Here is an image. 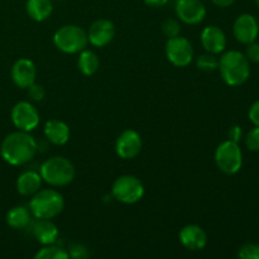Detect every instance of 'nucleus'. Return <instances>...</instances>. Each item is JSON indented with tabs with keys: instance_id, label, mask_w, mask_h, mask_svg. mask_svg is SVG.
<instances>
[{
	"instance_id": "obj_9",
	"label": "nucleus",
	"mask_w": 259,
	"mask_h": 259,
	"mask_svg": "<svg viewBox=\"0 0 259 259\" xmlns=\"http://www.w3.org/2000/svg\"><path fill=\"white\" fill-rule=\"evenodd\" d=\"M12 121L18 131L32 132L39 124V113L29 101H19L12 109Z\"/></svg>"
},
{
	"instance_id": "obj_5",
	"label": "nucleus",
	"mask_w": 259,
	"mask_h": 259,
	"mask_svg": "<svg viewBox=\"0 0 259 259\" xmlns=\"http://www.w3.org/2000/svg\"><path fill=\"white\" fill-rule=\"evenodd\" d=\"M53 43L65 53H78L86 48L89 43L88 33L78 25H63L56 30Z\"/></svg>"
},
{
	"instance_id": "obj_19",
	"label": "nucleus",
	"mask_w": 259,
	"mask_h": 259,
	"mask_svg": "<svg viewBox=\"0 0 259 259\" xmlns=\"http://www.w3.org/2000/svg\"><path fill=\"white\" fill-rule=\"evenodd\" d=\"M40 174L35 171H25L17 179V191L22 196H33L42 185Z\"/></svg>"
},
{
	"instance_id": "obj_8",
	"label": "nucleus",
	"mask_w": 259,
	"mask_h": 259,
	"mask_svg": "<svg viewBox=\"0 0 259 259\" xmlns=\"http://www.w3.org/2000/svg\"><path fill=\"white\" fill-rule=\"evenodd\" d=\"M166 56L172 65L186 67L194 58V47L187 38L181 35L168 38L166 43Z\"/></svg>"
},
{
	"instance_id": "obj_21",
	"label": "nucleus",
	"mask_w": 259,
	"mask_h": 259,
	"mask_svg": "<svg viewBox=\"0 0 259 259\" xmlns=\"http://www.w3.org/2000/svg\"><path fill=\"white\" fill-rule=\"evenodd\" d=\"M32 222V212L28 207L14 206L8 211L7 224L13 229H25Z\"/></svg>"
},
{
	"instance_id": "obj_23",
	"label": "nucleus",
	"mask_w": 259,
	"mask_h": 259,
	"mask_svg": "<svg viewBox=\"0 0 259 259\" xmlns=\"http://www.w3.org/2000/svg\"><path fill=\"white\" fill-rule=\"evenodd\" d=\"M34 258L35 259H67L68 252H66L63 248L50 244L43 247L39 252L35 253Z\"/></svg>"
},
{
	"instance_id": "obj_16",
	"label": "nucleus",
	"mask_w": 259,
	"mask_h": 259,
	"mask_svg": "<svg viewBox=\"0 0 259 259\" xmlns=\"http://www.w3.org/2000/svg\"><path fill=\"white\" fill-rule=\"evenodd\" d=\"M200 39H201V45L205 51L214 53V55L222 53L227 47V35H225L224 30L217 25H209V27L204 28Z\"/></svg>"
},
{
	"instance_id": "obj_15",
	"label": "nucleus",
	"mask_w": 259,
	"mask_h": 259,
	"mask_svg": "<svg viewBox=\"0 0 259 259\" xmlns=\"http://www.w3.org/2000/svg\"><path fill=\"white\" fill-rule=\"evenodd\" d=\"M180 242L191 252L202 250L207 244V235L201 227L195 224L186 225L180 232Z\"/></svg>"
},
{
	"instance_id": "obj_1",
	"label": "nucleus",
	"mask_w": 259,
	"mask_h": 259,
	"mask_svg": "<svg viewBox=\"0 0 259 259\" xmlns=\"http://www.w3.org/2000/svg\"><path fill=\"white\" fill-rule=\"evenodd\" d=\"M38 144L29 132L18 131L10 133L0 146L3 159L12 166H23L35 157Z\"/></svg>"
},
{
	"instance_id": "obj_28",
	"label": "nucleus",
	"mask_w": 259,
	"mask_h": 259,
	"mask_svg": "<svg viewBox=\"0 0 259 259\" xmlns=\"http://www.w3.org/2000/svg\"><path fill=\"white\" fill-rule=\"evenodd\" d=\"M68 257L75 259H83L89 257V250L85 245L80 244V243H73L70 245V250H68Z\"/></svg>"
},
{
	"instance_id": "obj_32",
	"label": "nucleus",
	"mask_w": 259,
	"mask_h": 259,
	"mask_svg": "<svg viewBox=\"0 0 259 259\" xmlns=\"http://www.w3.org/2000/svg\"><path fill=\"white\" fill-rule=\"evenodd\" d=\"M248 115H249V120L254 124V126H259V100L250 106Z\"/></svg>"
},
{
	"instance_id": "obj_4",
	"label": "nucleus",
	"mask_w": 259,
	"mask_h": 259,
	"mask_svg": "<svg viewBox=\"0 0 259 259\" xmlns=\"http://www.w3.org/2000/svg\"><path fill=\"white\" fill-rule=\"evenodd\" d=\"M40 177L46 184L53 187L67 186L75 179V167L67 158L61 156L51 157L45 161L39 169Z\"/></svg>"
},
{
	"instance_id": "obj_18",
	"label": "nucleus",
	"mask_w": 259,
	"mask_h": 259,
	"mask_svg": "<svg viewBox=\"0 0 259 259\" xmlns=\"http://www.w3.org/2000/svg\"><path fill=\"white\" fill-rule=\"evenodd\" d=\"M45 136L55 146H63L70 139V128L58 119H51L45 125Z\"/></svg>"
},
{
	"instance_id": "obj_13",
	"label": "nucleus",
	"mask_w": 259,
	"mask_h": 259,
	"mask_svg": "<svg viewBox=\"0 0 259 259\" xmlns=\"http://www.w3.org/2000/svg\"><path fill=\"white\" fill-rule=\"evenodd\" d=\"M114 35H115V27L108 19L95 20L90 25L88 32L89 42L98 48L108 46L114 39Z\"/></svg>"
},
{
	"instance_id": "obj_24",
	"label": "nucleus",
	"mask_w": 259,
	"mask_h": 259,
	"mask_svg": "<svg viewBox=\"0 0 259 259\" xmlns=\"http://www.w3.org/2000/svg\"><path fill=\"white\" fill-rule=\"evenodd\" d=\"M196 66L199 70L205 71V72H212L219 67V58L214 53L206 52L197 57Z\"/></svg>"
},
{
	"instance_id": "obj_31",
	"label": "nucleus",
	"mask_w": 259,
	"mask_h": 259,
	"mask_svg": "<svg viewBox=\"0 0 259 259\" xmlns=\"http://www.w3.org/2000/svg\"><path fill=\"white\" fill-rule=\"evenodd\" d=\"M228 137H229V141L235 142V143H239L243 138V129L240 128L239 125L232 126V128L229 129Z\"/></svg>"
},
{
	"instance_id": "obj_30",
	"label": "nucleus",
	"mask_w": 259,
	"mask_h": 259,
	"mask_svg": "<svg viewBox=\"0 0 259 259\" xmlns=\"http://www.w3.org/2000/svg\"><path fill=\"white\" fill-rule=\"evenodd\" d=\"M247 58L254 63H259V43L254 42L247 45Z\"/></svg>"
},
{
	"instance_id": "obj_11",
	"label": "nucleus",
	"mask_w": 259,
	"mask_h": 259,
	"mask_svg": "<svg viewBox=\"0 0 259 259\" xmlns=\"http://www.w3.org/2000/svg\"><path fill=\"white\" fill-rule=\"evenodd\" d=\"M115 151L116 154L123 159L136 158L142 151L141 136L133 129H126L116 139Z\"/></svg>"
},
{
	"instance_id": "obj_22",
	"label": "nucleus",
	"mask_w": 259,
	"mask_h": 259,
	"mask_svg": "<svg viewBox=\"0 0 259 259\" xmlns=\"http://www.w3.org/2000/svg\"><path fill=\"white\" fill-rule=\"evenodd\" d=\"M99 66H100V61H99V57L93 51H89L86 48L83 51H81L80 56H78L77 67L82 75H95L96 71L99 70Z\"/></svg>"
},
{
	"instance_id": "obj_29",
	"label": "nucleus",
	"mask_w": 259,
	"mask_h": 259,
	"mask_svg": "<svg viewBox=\"0 0 259 259\" xmlns=\"http://www.w3.org/2000/svg\"><path fill=\"white\" fill-rule=\"evenodd\" d=\"M27 90L28 95H29V98L32 99L33 101H42L43 99H45L46 90L42 85H39V83H32Z\"/></svg>"
},
{
	"instance_id": "obj_10",
	"label": "nucleus",
	"mask_w": 259,
	"mask_h": 259,
	"mask_svg": "<svg viewBox=\"0 0 259 259\" xmlns=\"http://www.w3.org/2000/svg\"><path fill=\"white\" fill-rule=\"evenodd\" d=\"M175 10L179 19L185 24H199L206 17V8L201 0H177Z\"/></svg>"
},
{
	"instance_id": "obj_17",
	"label": "nucleus",
	"mask_w": 259,
	"mask_h": 259,
	"mask_svg": "<svg viewBox=\"0 0 259 259\" xmlns=\"http://www.w3.org/2000/svg\"><path fill=\"white\" fill-rule=\"evenodd\" d=\"M32 234L43 245L55 244L58 238V229L51 219H37L32 224Z\"/></svg>"
},
{
	"instance_id": "obj_7",
	"label": "nucleus",
	"mask_w": 259,
	"mask_h": 259,
	"mask_svg": "<svg viewBox=\"0 0 259 259\" xmlns=\"http://www.w3.org/2000/svg\"><path fill=\"white\" fill-rule=\"evenodd\" d=\"M215 163L225 175H235L243 164V154L239 144L233 141H225L215 151Z\"/></svg>"
},
{
	"instance_id": "obj_26",
	"label": "nucleus",
	"mask_w": 259,
	"mask_h": 259,
	"mask_svg": "<svg viewBox=\"0 0 259 259\" xmlns=\"http://www.w3.org/2000/svg\"><path fill=\"white\" fill-rule=\"evenodd\" d=\"M238 257L242 259H259V244L248 243L240 247Z\"/></svg>"
},
{
	"instance_id": "obj_3",
	"label": "nucleus",
	"mask_w": 259,
	"mask_h": 259,
	"mask_svg": "<svg viewBox=\"0 0 259 259\" xmlns=\"http://www.w3.org/2000/svg\"><path fill=\"white\" fill-rule=\"evenodd\" d=\"M65 200L53 189L38 190L29 201V210L35 219H53L62 212Z\"/></svg>"
},
{
	"instance_id": "obj_12",
	"label": "nucleus",
	"mask_w": 259,
	"mask_h": 259,
	"mask_svg": "<svg viewBox=\"0 0 259 259\" xmlns=\"http://www.w3.org/2000/svg\"><path fill=\"white\" fill-rule=\"evenodd\" d=\"M233 33L238 42L249 45L258 37L259 25L257 19L252 14H242L235 19L233 25Z\"/></svg>"
},
{
	"instance_id": "obj_20",
	"label": "nucleus",
	"mask_w": 259,
	"mask_h": 259,
	"mask_svg": "<svg viewBox=\"0 0 259 259\" xmlns=\"http://www.w3.org/2000/svg\"><path fill=\"white\" fill-rule=\"evenodd\" d=\"M25 10L35 22H43L51 17L53 12L52 0H27Z\"/></svg>"
},
{
	"instance_id": "obj_33",
	"label": "nucleus",
	"mask_w": 259,
	"mask_h": 259,
	"mask_svg": "<svg viewBox=\"0 0 259 259\" xmlns=\"http://www.w3.org/2000/svg\"><path fill=\"white\" fill-rule=\"evenodd\" d=\"M169 0H144L146 5L152 8H162L168 3Z\"/></svg>"
},
{
	"instance_id": "obj_35",
	"label": "nucleus",
	"mask_w": 259,
	"mask_h": 259,
	"mask_svg": "<svg viewBox=\"0 0 259 259\" xmlns=\"http://www.w3.org/2000/svg\"><path fill=\"white\" fill-rule=\"evenodd\" d=\"M254 2H255V4H257V7L259 8V0H254Z\"/></svg>"
},
{
	"instance_id": "obj_14",
	"label": "nucleus",
	"mask_w": 259,
	"mask_h": 259,
	"mask_svg": "<svg viewBox=\"0 0 259 259\" xmlns=\"http://www.w3.org/2000/svg\"><path fill=\"white\" fill-rule=\"evenodd\" d=\"M37 68L33 61L28 58H19L12 67V78L15 86L19 89H28L35 82Z\"/></svg>"
},
{
	"instance_id": "obj_36",
	"label": "nucleus",
	"mask_w": 259,
	"mask_h": 259,
	"mask_svg": "<svg viewBox=\"0 0 259 259\" xmlns=\"http://www.w3.org/2000/svg\"><path fill=\"white\" fill-rule=\"evenodd\" d=\"M258 25H259V22H258Z\"/></svg>"
},
{
	"instance_id": "obj_2",
	"label": "nucleus",
	"mask_w": 259,
	"mask_h": 259,
	"mask_svg": "<svg viewBox=\"0 0 259 259\" xmlns=\"http://www.w3.org/2000/svg\"><path fill=\"white\" fill-rule=\"evenodd\" d=\"M220 75L227 85L240 86L250 75V65L247 56L239 51H229L219 60Z\"/></svg>"
},
{
	"instance_id": "obj_37",
	"label": "nucleus",
	"mask_w": 259,
	"mask_h": 259,
	"mask_svg": "<svg viewBox=\"0 0 259 259\" xmlns=\"http://www.w3.org/2000/svg\"><path fill=\"white\" fill-rule=\"evenodd\" d=\"M52 2H53V0H52Z\"/></svg>"
},
{
	"instance_id": "obj_25",
	"label": "nucleus",
	"mask_w": 259,
	"mask_h": 259,
	"mask_svg": "<svg viewBox=\"0 0 259 259\" xmlns=\"http://www.w3.org/2000/svg\"><path fill=\"white\" fill-rule=\"evenodd\" d=\"M162 32L166 35L167 38H175L177 35H180L181 33V27H180V23L177 22L174 18H168L163 22L162 24Z\"/></svg>"
},
{
	"instance_id": "obj_27",
	"label": "nucleus",
	"mask_w": 259,
	"mask_h": 259,
	"mask_svg": "<svg viewBox=\"0 0 259 259\" xmlns=\"http://www.w3.org/2000/svg\"><path fill=\"white\" fill-rule=\"evenodd\" d=\"M245 144L249 151L259 152V126H255L252 131L248 132L245 137Z\"/></svg>"
},
{
	"instance_id": "obj_34",
	"label": "nucleus",
	"mask_w": 259,
	"mask_h": 259,
	"mask_svg": "<svg viewBox=\"0 0 259 259\" xmlns=\"http://www.w3.org/2000/svg\"><path fill=\"white\" fill-rule=\"evenodd\" d=\"M212 3H214L217 7H220V8H227V7H230L232 4H234L235 0H211Z\"/></svg>"
},
{
	"instance_id": "obj_6",
	"label": "nucleus",
	"mask_w": 259,
	"mask_h": 259,
	"mask_svg": "<svg viewBox=\"0 0 259 259\" xmlns=\"http://www.w3.org/2000/svg\"><path fill=\"white\" fill-rule=\"evenodd\" d=\"M114 199L123 204H136L143 197L144 186L138 177L133 175H123L114 181L111 186Z\"/></svg>"
}]
</instances>
